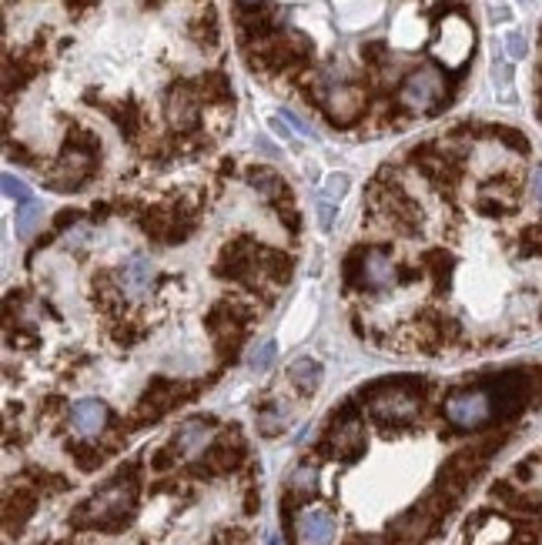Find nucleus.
Instances as JSON below:
<instances>
[{"instance_id":"obj_24","label":"nucleus","mask_w":542,"mask_h":545,"mask_svg":"<svg viewBox=\"0 0 542 545\" xmlns=\"http://www.w3.org/2000/svg\"><path fill=\"white\" fill-rule=\"evenodd\" d=\"M315 482H319L315 469H311V465H301V469L291 472L288 485H291V492H311V489H315Z\"/></svg>"},{"instance_id":"obj_5","label":"nucleus","mask_w":542,"mask_h":545,"mask_svg":"<svg viewBox=\"0 0 542 545\" xmlns=\"http://www.w3.org/2000/svg\"><path fill=\"white\" fill-rule=\"evenodd\" d=\"M415 412H419V398L402 385H388L385 392L372 395V415L382 422H412Z\"/></svg>"},{"instance_id":"obj_23","label":"nucleus","mask_w":542,"mask_h":545,"mask_svg":"<svg viewBox=\"0 0 542 545\" xmlns=\"http://www.w3.org/2000/svg\"><path fill=\"white\" fill-rule=\"evenodd\" d=\"M281 428H285V418H281L275 408H265V412H258V432H261V435L271 438V435H278Z\"/></svg>"},{"instance_id":"obj_21","label":"nucleus","mask_w":542,"mask_h":545,"mask_svg":"<svg viewBox=\"0 0 542 545\" xmlns=\"http://www.w3.org/2000/svg\"><path fill=\"white\" fill-rule=\"evenodd\" d=\"M14 512H17V525H21L24 519L33 512V495H31V492L21 489L17 495H11V502H7V519H11Z\"/></svg>"},{"instance_id":"obj_25","label":"nucleus","mask_w":542,"mask_h":545,"mask_svg":"<svg viewBox=\"0 0 542 545\" xmlns=\"http://www.w3.org/2000/svg\"><path fill=\"white\" fill-rule=\"evenodd\" d=\"M496 138H499L502 144H509V148H512L516 154H526V151H529V141H526V134L516 131V128H496Z\"/></svg>"},{"instance_id":"obj_13","label":"nucleus","mask_w":542,"mask_h":545,"mask_svg":"<svg viewBox=\"0 0 542 545\" xmlns=\"http://www.w3.org/2000/svg\"><path fill=\"white\" fill-rule=\"evenodd\" d=\"M151 278H155V264H151V258H147V254H134L131 262L124 264L121 288L128 295H141L144 288L151 284Z\"/></svg>"},{"instance_id":"obj_27","label":"nucleus","mask_w":542,"mask_h":545,"mask_svg":"<svg viewBox=\"0 0 542 545\" xmlns=\"http://www.w3.org/2000/svg\"><path fill=\"white\" fill-rule=\"evenodd\" d=\"M345 191H348V175H338V171H335V175H328V181H325V187H321V195L325 197H345Z\"/></svg>"},{"instance_id":"obj_26","label":"nucleus","mask_w":542,"mask_h":545,"mask_svg":"<svg viewBox=\"0 0 542 545\" xmlns=\"http://www.w3.org/2000/svg\"><path fill=\"white\" fill-rule=\"evenodd\" d=\"M4 195L11 197V201H31V187L17 181L14 175H4Z\"/></svg>"},{"instance_id":"obj_29","label":"nucleus","mask_w":542,"mask_h":545,"mask_svg":"<svg viewBox=\"0 0 542 545\" xmlns=\"http://www.w3.org/2000/svg\"><path fill=\"white\" fill-rule=\"evenodd\" d=\"M506 51H509V57L512 61H522L526 57V37L522 33H506Z\"/></svg>"},{"instance_id":"obj_14","label":"nucleus","mask_w":542,"mask_h":545,"mask_svg":"<svg viewBox=\"0 0 542 545\" xmlns=\"http://www.w3.org/2000/svg\"><path fill=\"white\" fill-rule=\"evenodd\" d=\"M242 455H244L242 438H238V435L224 438V442H218V445L208 452V469L211 472H232L234 465L242 462Z\"/></svg>"},{"instance_id":"obj_9","label":"nucleus","mask_w":542,"mask_h":545,"mask_svg":"<svg viewBox=\"0 0 542 545\" xmlns=\"http://www.w3.org/2000/svg\"><path fill=\"white\" fill-rule=\"evenodd\" d=\"M71 425L84 438L100 435L104 425H108V405L98 402V398H81V402L71 405Z\"/></svg>"},{"instance_id":"obj_4","label":"nucleus","mask_w":542,"mask_h":545,"mask_svg":"<svg viewBox=\"0 0 542 545\" xmlns=\"http://www.w3.org/2000/svg\"><path fill=\"white\" fill-rule=\"evenodd\" d=\"M335 535H338V522L328 509L309 505L295 515V542L299 545H332Z\"/></svg>"},{"instance_id":"obj_8","label":"nucleus","mask_w":542,"mask_h":545,"mask_svg":"<svg viewBox=\"0 0 542 545\" xmlns=\"http://www.w3.org/2000/svg\"><path fill=\"white\" fill-rule=\"evenodd\" d=\"M167 120L175 124L177 131H188L198 124V94L188 88V84H175V88L167 91Z\"/></svg>"},{"instance_id":"obj_20","label":"nucleus","mask_w":542,"mask_h":545,"mask_svg":"<svg viewBox=\"0 0 542 545\" xmlns=\"http://www.w3.org/2000/svg\"><path fill=\"white\" fill-rule=\"evenodd\" d=\"M248 181H252V187H255V191H261L265 197H275L278 191H281V181H278L271 171H252V175H248Z\"/></svg>"},{"instance_id":"obj_22","label":"nucleus","mask_w":542,"mask_h":545,"mask_svg":"<svg viewBox=\"0 0 542 545\" xmlns=\"http://www.w3.org/2000/svg\"><path fill=\"white\" fill-rule=\"evenodd\" d=\"M492 81H496L499 98L516 100V98H512V67L509 64H499V61H496V67H492Z\"/></svg>"},{"instance_id":"obj_33","label":"nucleus","mask_w":542,"mask_h":545,"mask_svg":"<svg viewBox=\"0 0 542 545\" xmlns=\"http://www.w3.org/2000/svg\"><path fill=\"white\" fill-rule=\"evenodd\" d=\"M242 7H258V4H265V0H238Z\"/></svg>"},{"instance_id":"obj_28","label":"nucleus","mask_w":542,"mask_h":545,"mask_svg":"<svg viewBox=\"0 0 542 545\" xmlns=\"http://www.w3.org/2000/svg\"><path fill=\"white\" fill-rule=\"evenodd\" d=\"M315 211H319V225L325 231L332 228L335 225V205H332V197H325L321 195V201H319V207H315Z\"/></svg>"},{"instance_id":"obj_19","label":"nucleus","mask_w":542,"mask_h":545,"mask_svg":"<svg viewBox=\"0 0 542 545\" xmlns=\"http://www.w3.org/2000/svg\"><path fill=\"white\" fill-rule=\"evenodd\" d=\"M275 341L268 339V341H261V345H255V349H252V355H248V365H252V368L255 371H268L271 368V361H275Z\"/></svg>"},{"instance_id":"obj_12","label":"nucleus","mask_w":542,"mask_h":545,"mask_svg":"<svg viewBox=\"0 0 542 545\" xmlns=\"http://www.w3.org/2000/svg\"><path fill=\"white\" fill-rule=\"evenodd\" d=\"M325 108L332 114V120L338 124H348L362 114V94L355 88H332L328 91V98H325Z\"/></svg>"},{"instance_id":"obj_18","label":"nucleus","mask_w":542,"mask_h":545,"mask_svg":"<svg viewBox=\"0 0 542 545\" xmlns=\"http://www.w3.org/2000/svg\"><path fill=\"white\" fill-rule=\"evenodd\" d=\"M111 118L118 120V128H121V134H128V138H134V134H138V128H141V118H138V108H134L131 100H124V104H118V108H111Z\"/></svg>"},{"instance_id":"obj_30","label":"nucleus","mask_w":542,"mask_h":545,"mask_svg":"<svg viewBox=\"0 0 542 545\" xmlns=\"http://www.w3.org/2000/svg\"><path fill=\"white\" fill-rule=\"evenodd\" d=\"M529 191H532V197H536V201H539V205H542V164H539V167H536V171H532Z\"/></svg>"},{"instance_id":"obj_17","label":"nucleus","mask_w":542,"mask_h":545,"mask_svg":"<svg viewBox=\"0 0 542 545\" xmlns=\"http://www.w3.org/2000/svg\"><path fill=\"white\" fill-rule=\"evenodd\" d=\"M41 218H44V207L37 205V201H21L17 205V221H14V228H17V238H31L33 231H37V225H41Z\"/></svg>"},{"instance_id":"obj_2","label":"nucleus","mask_w":542,"mask_h":545,"mask_svg":"<svg viewBox=\"0 0 542 545\" xmlns=\"http://www.w3.org/2000/svg\"><path fill=\"white\" fill-rule=\"evenodd\" d=\"M399 100H402V108L415 110V114H429V110H435L445 100L442 71H435V67H419V71H412L399 91Z\"/></svg>"},{"instance_id":"obj_34","label":"nucleus","mask_w":542,"mask_h":545,"mask_svg":"<svg viewBox=\"0 0 542 545\" xmlns=\"http://www.w3.org/2000/svg\"><path fill=\"white\" fill-rule=\"evenodd\" d=\"M144 4H147V7H157V4H161V0H144Z\"/></svg>"},{"instance_id":"obj_7","label":"nucleus","mask_w":542,"mask_h":545,"mask_svg":"<svg viewBox=\"0 0 542 545\" xmlns=\"http://www.w3.org/2000/svg\"><path fill=\"white\" fill-rule=\"evenodd\" d=\"M90 164H94V154L67 148L61 164H57L54 171H51V177H47V185L54 187V191H78V187L84 185V177H88Z\"/></svg>"},{"instance_id":"obj_32","label":"nucleus","mask_w":542,"mask_h":545,"mask_svg":"<svg viewBox=\"0 0 542 545\" xmlns=\"http://www.w3.org/2000/svg\"><path fill=\"white\" fill-rule=\"evenodd\" d=\"M90 4H98V0H67V7H71V11H88Z\"/></svg>"},{"instance_id":"obj_3","label":"nucleus","mask_w":542,"mask_h":545,"mask_svg":"<svg viewBox=\"0 0 542 545\" xmlns=\"http://www.w3.org/2000/svg\"><path fill=\"white\" fill-rule=\"evenodd\" d=\"M131 505H134V482L118 479V482H111L108 489H100L98 495L81 509L78 522L104 525V522H111V519H121Z\"/></svg>"},{"instance_id":"obj_1","label":"nucleus","mask_w":542,"mask_h":545,"mask_svg":"<svg viewBox=\"0 0 542 545\" xmlns=\"http://www.w3.org/2000/svg\"><path fill=\"white\" fill-rule=\"evenodd\" d=\"M445 418L449 425L462 428V432H476L496 418V398L486 388H465L445 398Z\"/></svg>"},{"instance_id":"obj_11","label":"nucleus","mask_w":542,"mask_h":545,"mask_svg":"<svg viewBox=\"0 0 542 545\" xmlns=\"http://www.w3.org/2000/svg\"><path fill=\"white\" fill-rule=\"evenodd\" d=\"M392 282H395V264L388 258V251H366L362 254V288H388Z\"/></svg>"},{"instance_id":"obj_10","label":"nucleus","mask_w":542,"mask_h":545,"mask_svg":"<svg viewBox=\"0 0 542 545\" xmlns=\"http://www.w3.org/2000/svg\"><path fill=\"white\" fill-rule=\"evenodd\" d=\"M211 438H214V425L204 422V418H191V422H185V425L177 428L175 452L185 458H195L204 452V445H211Z\"/></svg>"},{"instance_id":"obj_16","label":"nucleus","mask_w":542,"mask_h":545,"mask_svg":"<svg viewBox=\"0 0 542 545\" xmlns=\"http://www.w3.org/2000/svg\"><path fill=\"white\" fill-rule=\"evenodd\" d=\"M198 94L211 104H222V100L232 98V84H228V77L218 74V71H208V74L198 77Z\"/></svg>"},{"instance_id":"obj_15","label":"nucleus","mask_w":542,"mask_h":545,"mask_svg":"<svg viewBox=\"0 0 542 545\" xmlns=\"http://www.w3.org/2000/svg\"><path fill=\"white\" fill-rule=\"evenodd\" d=\"M321 375H325V371H321V365L315 359H299L295 365H291V368H288V378L299 385L305 395H311L315 388H319Z\"/></svg>"},{"instance_id":"obj_6","label":"nucleus","mask_w":542,"mask_h":545,"mask_svg":"<svg viewBox=\"0 0 542 545\" xmlns=\"http://www.w3.org/2000/svg\"><path fill=\"white\" fill-rule=\"evenodd\" d=\"M442 33L445 37L435 44V54L442 57L449 67H462L465 57L472 54V31H469V24L462 17H449Z\"/></svg>"},{"instance_id":"obj_31","label":"nucleus","mask_w":542,"mask_h":545,"mask_svg":"<svg viewBox=\"0 0 542 545\" xmlns=\"http://www.w3.org/2000/svg\"><path fill=\"white\" fill-rule=\"evenodd\" d=\"M382 54H385V47H382V44H368L366 51H362V57H368L372 64H378V61H382Z\"/></svg>"}]
</instances>
